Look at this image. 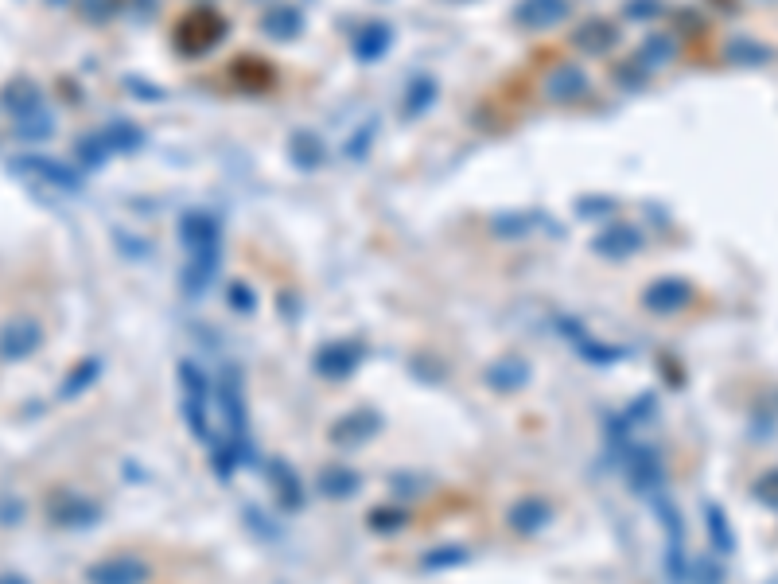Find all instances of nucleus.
<instances>
[{
	"label": "nucleus",
	"instance_id": "1",
	"mask_svg": "<svg viewBox=\"0 0 778 584\" xmlns=\"http://www.w3.org/2000/svg\"><path fill=\"white\" fill-rule=\"evenodd\" d=\"M36 343H39V328L32 324V320L8 324V328L0 331V355H4V359H24Z\"/></svg>",
	"mask_w": 778,
	"mask_h": 584
},
{
	"label": "nucleus",
	"instance_id": "2",
	"mask_svg": "<svg viewBox=\"0 0 778 584\" xmlns=\"http://www.w3.org/2000/svg\"><path fill=\"white\" fill-rule=\"evenodd\" d=\"M0 584H20V581H12V577H0Z\"/></svg>",
	"mask_w": 778,
	"mask_h": 584
}]
</instances>
